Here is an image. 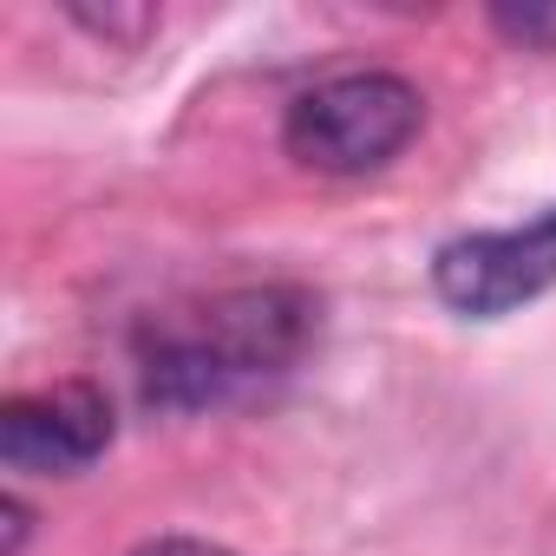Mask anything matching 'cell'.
I'll return each mask as SVG.
<instances>
[{
	"label": "cell",
	"mask_w": 556,
	"mask_h": 556,
	"mask_svg": "<svg viewBox=\"0 0 556 556\" xmlns=\"http://www.w3.org/2000/svg\"><path fill=\"white\" fill-rule=\"evenodd\" d=\"M321 302L295 282L229 289L138 328V393L151 413H210L302 367Z\"/></svg>",
	"instance_id": "6da1fadb"
},
{
	"label": "cell",
	"mask_w": 556,
	"mask_h": 556,
	"mask_svg": "<svg viewBox=\"0 0 556 556\" xmlns=\"http://www.w3.org/2000/svg\"><path fill=\"white\" fill-rule=\"evenodd\" d=\"M426 125V99L413 79L400 73H341L308 86L289 118H282V144L295 164L321 170V177H367L387 170Z\"/></svg>",
	"instance_id": "7a4b0ae2"
},
{
	"label": "cell",
	"mask_w": 556,
	"mask_h": 556,
	"mask_svg": "<svg viewBox=\"0 0 556 556\" xmlns=\"http://www.w3.org/2000/svg\"><path fill=\"white\" fill-rule=\"evenodd\" d=\"M432 289L465 321H504L523 302L556 289V210L517 223V229H478L452 236L432 255Z\"/></svg>",
	"instance_id": "3957f363"
},
{
	"label": "cell",
	"mask_w": 556,
	"mask_h": 556,
	"mask_svg": "<svg viewBox=\"0 0 556 556\" xmlns=\"http://www.w3.org/2000/svg\"><path fill=\"white\" fill-rule=\"evenodd\" d=\"M112 445V406L92 380H60L0 406V458L27 478H73Z\"/></svg>",
	"instance_id": "277c9868"
},
{
	"label": "cell",
	"mask_w": 556,
	"mask_h": 556,
	"mask_svg": "<svg viewBox=\"0 0 556 556\" xmlns=\"http://www.w3.org/2000/svg\"><path fill=\"white\" fill-rule=\"evenodd\" d=\"M491 21H497V34L517 40V47H536V53L556 47V8H497Z\"/></svg>",
	"instance_id": "5b68a950"
},
{
	"label": "cell",
	"mask_w": 556,
	"mask_h": 556,
	"mask_svg": "<svg viewBox=\"0 0 556 556\" xmlns=\"http://www.w3.org/2000/svg\"><path fill=\"white\" fill-rule=\"evenodd\" d=\"M138 556H229L223 543H203V536H157V543H144Z\"/></svg>",
	"instance_id": "8992f818"
},
{
	"label": "cell",
	"mask_w": 556,
	"mask_h": 556,
	"mask_svg": "<svg viewBox=\"0 0 556 556\" xmlns=\"http://www.w3.org/2000/svg\"><path fill=\"white\" fill-rule=\"evenodd\" d=\"M0 517H8V556H21V549H27V523H34V517H27V504H21V497H8V504H0Z\"/></svg>",
	"instance_id": "52a82bcc"
}]
</instances>
